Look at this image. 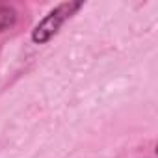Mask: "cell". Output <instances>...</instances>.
<instances>
[{
	"label": "cell",
	"mask_w": 158,
	"mask_h": 158,
	"mask_svg": "<svg viewBox=\"0 0 158 158\" xmlns=\"http://www.w3.org/2000/svg\"><path fill=\"white\" fill-rule=\"evenodd\" d=\"M80 8H82L80 0H78V2H71V0H69V2H61L56 8H52L35 24V28L32 30V41L35 45H43V43L50 41L60 32V28L63 26V23L67 19H71V15H74Z\"/></svg>",
	"instance_id": "1"
},
{
	"label": "cell",
	"mask_w": 158,
	"mask_h": 158,
	"mask_svg": "<svg viewBox=\"0 0 158 158\" xmlns=\"http://www.w3.org/2000/svg\"><path fill=\"white\" fill-rule=\"evenodd\" d=\"M15 23H17V10L10 4L0 2V32L13 28Z\"/></svg>",
	"instance_id": "2"
}]
</instances>
